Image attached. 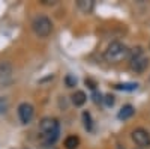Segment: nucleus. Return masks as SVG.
<instances>
[{
    "label": "nucleus",
    "mask_w": 150,
    "mask_h": 149,
    "mask_svg": "<svg viewBox=\"0 0 150 149\" xmlns=\"http://www.w3.org/2000/svg\"><path fill=\"white\" fill-rule=\"evenodd\" d=\"M39 133H41V142L47 148L53 146L60 134V123L56 118H42L39 122Z\"/></svg>",
    "instance_id": "obj_1"
},
{
    "label": "nucleus",
    "mask_w": 150,
    "mask_h": 149,
    "mask_svg": "<svg viewBox=\"0 0 150 149\" xmlns=\"http://www.w3.org/2000/svg\"><path fill=\"white\" fill-rule=\"evenodd\" d=\"M149 66V57L144 54L143 47H135L129 51V68L135 74H143Z\"/></svg>",
    "instance_id": "obj_2"
},
{
    "label": "nucleus",
    "mask_w": 150,
    "mask_h": 149,
    "mask_svg": "<svg viewBox=\"0 0 150 149\" xmlns=\"http://www.w3.org/2000/svg\"><path fill=\"white\" fill-rule=\"evenodd\" d=\"M129 51L131 50L125 45L123 42H120V41H112L108 47H107V50H105V53H104V56H105V59L108 60V62H120V60H123V59H126L128 56H129Z\"/></svg>",
    "instance_id": "obj_3"
},
{
    "label": "nucleus",
    "mask_w": 150,
    "mask_h": 149,
    "mask_svg": "<svg viewBox=\"0 0 150 149\" xmlns=\"http://www.w3.org/2000/svg\"><path fill=\"white\" fill-rule=\"evenodd\" d=\"M32 30L38 38H48L53 32V21L47 15H36L32 21Z\"/></svg>",
    "instance_id": "obj_4"
},
{
    "label": "nucleus",
    "mask_w": 150,
    "mask_h": 149,
    "mask_svg": "<svg viewBox=\"0 0 150 149\" xmlns=\"http://www.w3.org/2000/svg\"><path fill=\"white\" fill-rule=\"evenodd\" d=\"M132 140L140 149H149L150 148V133L144 128H135L131 134Z\"/></svg>",
    "instance_id": "obj_5"
},
{
    "label": "nucleus",
    "mask_w": 150,
    "mask_h": 149,
    "mask_svg": "<svg viewBox=\"0 0 150 149\" xmlns=\"http://www.w3.org/2000/svg\"><path fill=\"white\" fill-rule=\"evenodd\" d=\"M14 80V66L11 62L8 60H2L0 62V84L2 86H8Z\"/></svg>",
    "instance_id": "obj_6"
},
{
    "label": "nucleus",
    "mask_w": 150,
    "mask_h": 149,
    "mask_svg": "<svg viewBox=\"0 0 150 149\" xmlns=\"http://www.w3.org/2000/svg\"><path fill=\"white\" fill-rule=\"evenodd\" d=\"M17 113H18V118L21 120V123L24 125H29V123L33 120V116H35V108L32 104L29 103H21L17 108Z\"/></svg>",
    "instance_id": "obj_7"
},
{
    "label": "nucleus",
    "mask_w": 150,
    "mask_h": 149,
    "mask_svg": "<svg viewBox=\"0 0 150 149\" xmlns=\"http://www.w3.org/2000/svg\"><path fill=\"white\" fill-rule=\"evenodd\" d=\"M71 98H72V104H74L75 107H83V106L87 103V95H86V92H83V91H75Z\"/></svg>",
    "instance_id": "obj_8"
},
{
    "label": "nucleus",
    "mask_w": 150,
    "mask_h": 149,
    "mask_svg": "<svg viewBox=\"0 0 150 149\" xmlns=\"http://www.w3.org/2000/svg\"><path fill=\"white\" fill-rule=\"evenodd\" d=\"M77 8L81 12H84V14H92L93 9H95V2L93 0H78Z\"/></svg>",
    "instance_id": "obj_9"
},
{
    "label": "nucleus",
    "mask_w": 150,
    "mask_h": 149,
    "mask_svg": "<svg viewBox=\"0 0 150 149\" xmlns=\"http://www.w3.org/2000/svg\"><path fill=\"white\" fill-rule=\"evenodd\" d=\"M134 115H135V108H134L131 104H126V106H123V107L120 108L117 118H119V119H122V120H126V119L132 118Z\"/></svg>",
    "instance_id": "obj_10"
},
{
    "label": "nucleus",
    "mask_w": 150,
    "mask_h": 149,
    "mask_svg": "<svg viewBox=\"0 0 150 149\" xmlns=\"http://www.w3.org/2000/svg\"><path fill=\"white\" fill-rule=\"evenodd\" d=\"M80 146V137L78 135H68L65 139V148L66 149H77Z\"/></svg>",
    "instance_id": "obj_11"
},
{
    "label": "nucleus",
    "mask_w": 150,
    "mask_h": 149,
    "mask_svg": "<svg viewBox=\"0 0 150 149\" xmlns=\"http://www.w3.org/2000/svg\"><path fill=\"white\" fill-rule=\"evenodd\" d=\"M83 125L87 131H92L93 130V120L89 111H83Z\"/></svg>",
    "instance_id": "obj_12"
},
{
    "label": "nucleus",
    "mask_w": 150,
    "mask_h": 149,
    "mask_svg": "<svg viewBox=\"0 0 150 149\" xmlns=\"http://www.w3.org/2000/svg\"><path fill=\"white\" fill-rule=\"evenodd\" d=\"M138 88L137 83H125V84H116V89L119 91H135Z\"/></svg>",
    "instance_id": "obj_13"
},
{
    "label": "nucleus",
    "mask_w": 150,
    "mask_h": 149,
    "mask_svg": "<svg viewBox=\"0 0 150 149\" xmlns=\"http://www.w3.org/2000/svg\"><path fill=\"white\" fill-rule=\"evenodd\" d=\"M9 110V99L6 96H0V115H5Z\"/></svg>",
    "instance_id": "obj_14"
},
{
    "label": "nucleus",
    "mask_w": 150,
    "mask_h": 149,
    "mask_svg": "<svg viewBox=\"0 0 150 149\" xmlns=\"http://www.w3.org/2000/svg\"><path fill=\"white\" fill-rule=\"evenodd\" d=\"M65 83H66V88H74V86L77 84V78H75L74 76H66Z\"/></svg>",
    "instance_id": "obj_15"
},
{
    "label": "nucleus",
    "mask_w": 150,
    "mask_h": 149,
    "mask_svg": "<svg viewBox=\"0 0 150 149\" xmlns=\"http://www.w3.org/2000/svg\"><path fill=\"white\" fill-rule=\"evenodd\" d=\"M104 101H105V104L110 107V106H112V104H114V96H112V95H105Z\"/></svg>",
    "instance_id": "obj_16"
},
{
    "label": "nucleus",
    "mask_w": 150,
    "mask_h": 149,
    "mask_svg": "<svg viewBox=\"0 0 150 149\" xmlns=\"http://www.w3.org/2000/svg\"><path fill=\"white\" fill-rule=\"evenodd\" d=\"M41 3H42V5H48V6H50V5H51V6H53V5H56L57 2H53V0H51V2H50V0H42V2H41Z\"/></svg>",
    "instance_id": "obj_17"
},
{
    "label": "nucleus",
    "mask_w": 150,
    "mask_h": 149,
    "mask_svg": "<svg viewBox=\"0 0 150 149\" xmlns=\"http://www.w3.org/2000/svg\"><path fill=\"white\" fill-rule=\"evenodd\" d=\"M116 149H125V146H122V145H117V148Z\"/></svg>",
    "instance_id": "obj_18"
},
{
    "label": "nucleus",
    "mask_w": 150,
    "mask_h": 149,
    "mask_svg": "<svg viewBox=\"0 0 150 149\" xmlns=\"http://www.w3.org/2000/svg\"><path fill=\"white\" fill-rule=\"evenodd\" d=\"M47 149H57V148H54V146H50V148H47Z\"/></svg>",
    "instance_id": "obj_19"
}]
</instances>
